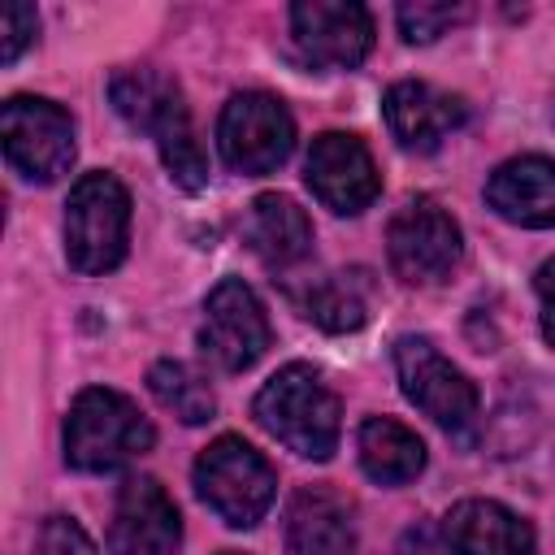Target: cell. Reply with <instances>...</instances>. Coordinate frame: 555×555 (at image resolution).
<instances>
[{
    "instance_id": "obj_1",
    "label": "cell",
    "mask_w": 555,
    "mask_h": 555,
    "mask_svg": "<svg viewBox=\"0 0 555 555\" xmlns=\"http://www.w3.org/2000/svg\"><path fill=\"white\" fill-rule=\"evenodd\" d=\"M108 100L121 113V121H130L134 130L156 139V152L169 169V178L182 191H204L208 186V160L204 147L195 139L191 113L182 104V91L156 74V69H117L108 78Z\"/></svg>"
},
{
    "instance_id": "obj_2",
    "label": "cell",
    "mask_w": 555,
    "mask_h": 555,
    "mask_svg": "<svg viewBox=\"0 0 555 555\" xmlns=\"http://www.w3.org/2000/svg\"><path fill=\"white\" fill-rule=\"evenodd\" d=\"M251 416L260 421L264 434H273L286 451H295L304 460H330L338 447V429H343L338 395L321 382V373L312 364L278 369L256 390Z\"/></svg>"
},
{
    "instance_id": "obj_3",
    "label": "cell",
    "mask_w": 555,
    "mask_h": 555,
    "mask_svg": "<svg viewBox=\"0 0 555 555\" xmlns=\"http://www.w3.org/2000/svg\"><path fill=\"white\" fill-rule=\"evenodd\" d=\"M152 421L117 390L87 386L65 416V460L78 473H113L143 451H152Z\"/></svg>"
},
{
    "instance_id": "obj_4",
    "label": "cell",
    "mask_w": 555,
    "mask_h": 555,
    "mask_svg": "<svg viewBox=\"0 0 555 555\" xmlns=\"http://www.w3.org/2000/svg\"><path fill=\"white\" fill-rule=\"evenodd\" d=\"M130 243V195L126 186L95 169L82 173L65 199V260L69 269L95 278L121 264Z\"/></svg>"
},
{
    "instance_id": "obj_5",
    "label": "cell",
    "mask_w": 555,
    "mask_h": 555,
    "mask_svg": "<svg viewBox=\"0 0 555 555\" xmlns=\"http://www.w3.org/2000/svg\"><path fill=\"white\" fill-rule=\"evenodd\" d=\"M273 490H278V477H273L269 460L234 434L208 442L195 460V494L230 529H251L269 512Z\"/></svg>"
},
{
    "instance_id": "obj_6",
    "label": "cell",
    "mask_w": 555,
    "mask_h": 555,
    "mask_svg": "<svg viewBox=\"0 0 555 555\" xmlns=\"http://www.w3.org/2000/svg\"><path fill=\"white\" fill-rule=\"evenodd\" d=\"M217 147L238 173H273L295 147V117L269 91H238L217 117Z\"/></svg>"
},
{
    "instance_id": "obj_7",
    "label": "cell",
    "mask_w": 555,
    "mask_h": 555,
    "mask_svg": "<svg viewBox=\"0 0 555 555\" xmlns=\"http://www.w3.org/2000/svg\"><path fill=\"white\" fill-rule=\"evenodd\" d=\"M395 373L408 395L434 425L447 434L468 438L477 429V386L429 343V338H399L395 343Z\"/></svg>"
},
{
    "instance_id": "obj_8",
    "label": "cell",
    "mask_w": 555,
    "mask_h": 555,
    "mask_svg": "<svg viewBox=\"0 0 555 555\" xmlns=\"http://www.w3.org/2000/svg\"><path fill=\"white\" fill-rule=\"evenodd\" d=\"M0 139H4L9 165L26 182H56L74 165V121L52 100H39V95L4 100Z\"/></svg>"
},
{
    "instance_id": "obj_9",
    "label": "cell",
    "mask_w": 555,
    "mask_h": 555,
    "mask_svg": "<svg viewBox=\"0 0 555 555\" xmlns=\"http://www.w3.org/2000/svg\"><path fill=\"white\" fill-rule=\"evenodd\" d=\"M269 343L273 330L256 291L243 278H221L204 299V325H199L204 356L225 373H243L269 351Z\"/></svg>"
},
{
    "instance_id": "obj_10",
    "label": "cell",
    "mask_w": 555,
    "mask_h": 555,
    "mask_svg": "<svg viewBox=\"0 0 555 555\" xmlns=\"http://www.w3.org/2000/svg\"><path fill=\"white\" fill-rule=\"evenodd\" d=\"M460 225L447 208H438L434 199H412L390 217L386 230V256L390 269L408 282V286H429L442 282L455 264H460Z\"/></svg>"
},
{
    "instance_id": "obj_11",
    "label": "cell",
    "mask_w": 555,
    "mask_h": 555,
    "mask_svg": "<svg viewBox=\"0 0 555 555\" xmlns=\"http://www.w3.org/2000/svg\"><path fill=\"white\" fill-rule=\"evenodd\" d=\"M291 35L308 65L356 69L373 48V17L356 0H299L291 4Z\"/></svg>"
},
{
    "instance_id": "obj_12",
    "label": "cell",
    "mask_w": 555,
    "mask_h": 555,
    "mask_svg": "<svg viewBox=\"0 0 555 555\" xmlns=\"http://www.w3.org/2000/svg\"><path fill=\"white\" fill-rule=\"evenodd\" d=\"M304 178H308V191L330 212H343V217L364 212L382 191V178H377V165H373L369 147L356 134H343V130H325V134L312 139Z\"/></svg>"
},
{
    "instance_id": "obj_13",
    "label": "cell",
    "mask_w": 555,
    "mask_h": 555,
    "mask_svg": "<svg viewBox=\"0 0 555 555\" xmlns=\"http://www.w3.org/2000/svg\"><path fill=\"white\" fill-rule=\"evenodd\" d=\"M182 542V516L156 477H126L108 520L113 555H173Z\"/></svg>"
},
{
    "instance_id": "obj_14",
    "label": "cell",
    "mask_w": 555,
    "mask_h": 555,
    "mask_svg": "<svg viewBox=\"0 0 555 555\" xmlns=\"http://www.w3.org/2000/svg\"><path fill=\"white\" fill-rule=\"evenodd\" d=\"M382 113L395 143L408 152H434L468 117L460 95H447L429 82H395L382 100Z\"/></svg>"
},
{
    "instance_id": "obj_15",
    "label": "cell",
    "mask_w": 555,
    "mask_h": 555,
    "mask_svg": "<svg viewBox=\"0 0 555 555\" xmlns=\"http://www.w3.org/2000/svg\"><path fill=\"white\" fill-rule=\"evenodd\" d=\"M286 546L291 555H351L356 512L330 486H299L286 503Z\"/></svg>"
},
{
    "instance_id": "obj_16",
    "label": "cell",
    "mask_w": 555,
    "mask_h": 555,
    "mask_svg": "<svg viewBox=\"0 0 555 555\" xmlns=\"http://www.w3.org/2000/svg\"><path fill=\"white\" fill-rule=\"evenodd\" d=\"M451 555H533V525L494 499H464L447 512Z\"/></svg>"
},
{
    "instance_id": "obj_17",
    "label": "cell",
    "mask_w": 555,
    "mask_h": 555,
    "mask_svg": "<svg viewBox=\"0 0 555 555\" xmlns=\"http://www.w3.org/2000/svg\"><path fill=\"white\" fill-rule=\"evenodd\" d=\"M486 199L512 225H529V230L555 225V160L516 156L499 165L486 182Z\"/></svg>"
},
{
    "instance_id": "obj_18",
    "label": "cell",
    "mask_w": 555,
    "mask_h": 555,
    "mask_svg": "<svg viewBox=\"0 0 555 555\" xmlns=\"http://www.w3.org/2000/svg\"><path fill=\"white\" fill-rule=\"evenodd\" d=\"M247 243L269 269H286L312 251V221L291 195H256L247 212Z\"/></svg>"
},
{
    "instance_id": "obj_19",
    "label": "cell",
    "mask_w": 555,
    "mask_h": 555,
    "mask_svg": "<svg viewBox=\"0 0 555 555\" xmlns=\"http://www.w3.org/2000/svg\"><path fill=\"white\" fill-rule=\"evenodd\" d=\"M356 447H360V468L382 486H403L425 468V442L390 416H369L360 425Z\"/></svg>"
},
{
    "instance_id": "obj_20",
    "label": "cell",
    "mask_w": 555,
    "mask_h": 555,
    "mask_svg": "<svg viewBox=\"0 0 555 555\" xmlns=\"http://www.w3.org/2000/svg\"><path fill=\"white\" fill-rule=\"evenodd\" d=\"M147 390L160 408H169L182 425H204L212 421L217 412V399H212V386L182 360H156L147 369Z\"/></svg>"
},
{
    "instance_id": "obj_21",
    "label": "cell",
    "mask_w": 555,
    "mask_h": 555,
    "mask_svg": "<svg viewBox=\"0 0 555 555\" xmlns=\"http://www.w3.org/2000/svg\"><path fill=\"white\" fill-rule=\"evenodd\" d=\"M304 317L317 321V325L330 330V334H347V330H360V325H364L369 304H364V291H360L356 278L330 273V278H321V282L304 295Z\"/></svg>"
},
{
    "instance_id": "obj_22",
    "label": "cell",
    "mask_w": 555,
    "mask_h": 555,
    "mask_svg": "<svg viewBox=\"0 0 555 555\" xmlns=\"http://www.w3.org/2000/svg\"><path fill=\"white\" fill-rule=\"evenodd\" d=\"M464 17H468V4H447V0H408L395 9L399 35L408 43H434L447 26H455Z\"/></svg>"
},
{
    "instance_id": "obj_23",
    "label": "cell",
    "mask_w": 555,
    "mask_h": 555,
    "mask_svg": "<svg viewBox=\"0 0 555 555\" xmlns=\"http://www.w3.org/2000/svg\"><path fill=\"white\" fill-rule=\"evenodd\" d=\"M35 30H39V13L30 4H22V0L4 4L0 9V61L13 65L26 52V43L35 39Z\"/></svg>"
},
{
    "instance_id": "obj_24",
    "label": "cell",
    "mask_w": 555,
    "mask_h": 555,
    "mask_svg": "<svg viewBox=\"0 0 555 555\" xmlns=\"http://www.w3.org/2000/svg\"><path fill=\"white\" fill-rule=\"evenodd\" d=\"M35 555H95V542L87 538V529L69 516H48L35 542Z\"/></svg>"
},
{
    "instance_id": "obj_25",
    "label": "cell",
    "mask_w": 555,
    "mask_h": 555,
    "mask_svg": "<svg viewBox=\"0 0 555 555\" xmlns=\"http://www.w3.org/2000/svg\"><path fill=\"white\" fill-rule=\"evenodd\" d=\"M538 286V299H542V338L555 347V260H546L533 278Z\"/></svg>"
},
{
    "instance_id": "obj_26",
    "label": "cell",
    "mask_w": 555,
    "mask_h": 555,
    "mask_svg": "<svg viewBox=\"0 0 555 555\" xmlns=\"http://www.w3.org/2000/svg\"><path fill=\"white\" fill-rule=\"evenodd\" d=\"M395 555H434V546H429V529L425 525H412L403 538H399V551Z\"/></svg>"
},
{
    "instance_id": "obj_27",
    "label": "cell",
    "mask_w": 555,
    "mask_h": 555,
    "mask_svg": "<svg viewBox=\"0 0 555 555\" xmlns=\"http://www.w3.org/2000/svg\"><path fill=\"white\" fill-rule=\"evenodd\" d=\"M221 555H243V551H221Z\"/></svg>"
}]
</instances>
